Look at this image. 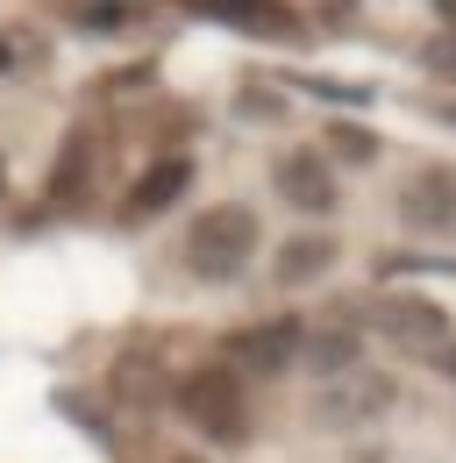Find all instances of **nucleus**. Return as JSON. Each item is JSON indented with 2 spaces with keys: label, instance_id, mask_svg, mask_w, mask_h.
I'll use <instances>...</instances> for the list:
<instances>
[{
  "label": "nucleus",
  "instance_id": "nucleus-3",
  "mask_svg": "<svg viewBox=\"0 0 456 463\" xmlns=\"http://www.w3.org/2000/svg\"><path fill=\"white\" fill-rule=\"evenodd\" d=\"M399 214L413 229H456V172L450 165H421L399 185Z\"/></svg>",
  "mask_w": 456,
  "mask_h": 463
},
{
  "label": "nucleus",
  "instance_id": "nucleus-7",
  "mask_svg": "<svg viewBox=\"0 0 456 463\" xmlns=\"http://www.w3.org/2000/svg\"><path fill=\"white\" fill-rule=\"evenodd\" d=\"M185 185H193V165L185 157H157L150 172H143V185L128 193V214L143 222V214H165L171 200H185Z\"/></svg>",
  "mask_w": 456,
  "mask_h": 463
},
{
  "label": "nucleus",
  "instance_id": "nucleus-13",
  "mask_svg": "<svg viewBox=\"0 0 456 463\" xmlns=\"http://www.w3.org/2000/svg\"><path fill=\"white\" fill-rule=\"evenodd\" d=\"M128 14H136L128 0H93V7H86V22H93V29H121Z\"/></svg>",
  "mask_w": 456,
  "mask_h": 463
},
{
  "label": "nucleus",
  "instance_id": "nucleus-1",
  "mask_svg": "<svg viewBox=\"0 0 456 463\" xmlns=\"http://www.w3.org/2000/svg\"><path fill=\"white\" fill-rule=\"evenodd\" d=\"M257 257V214L250 207H207L193 235H185V264L193 279L222 286V279H242V264Z\"/></svg>",
  "mask_w": 456,
  "mask_h": 463
},
{
  "label": "nucleus",
  "instance_id": "nucleus-11",
  "mask_svg": "<svg viewBox=\"0 0 456 463\" xmlns=\"http://www.w3.org/2000/svg\"><path fill=\"white\" fill-rule=\"evenodd\" d=\"M43 64V36L29 22H0V79H22Z\"/></svg>",
  "mask_w": 456,
  "mask_h": 463
},
{
  "label": "nucleus",
  "instance_id": "nucleus-4",
  "mask_svg": "<svg viewBox=\"0 0 456 463\" xmlns=\"http://www.w3.org/2000/svg\"><path fill=\"white\" fill-rule=\"evenodd\" d=\"M279 193L299 214H328L336 207V165L321 150H292V157H279Z\"/></svg>",
  "mask_w": 456,
  "mask_h": 463
},
{
  "label": "nucleus",
  "instance_id": "nucleus-8",
  "mask_svg": "<svg viewBox=\"0 0 456 463\" xmlns=\"http://www.w3.org/2000/svg\"><path fill=\"white\" fill-rule=\"evenodd\" d=\"M328 264H336V242H328V235H292L271 271H279V286H307V279H321Z\"/></svg>",
  "mask_w": 456,
  "mask_h": 463
},
{
  "label": "nucleus",
  "instance_id": "nucleus-5",
  "mask_svg": "<svg viewBox=\"0 0 456 463\" xmlns=\"http://www.w3.org/2000/svg\"><path fill=\"white\" fill-rule=\"evenodd\" d=\"M299 335H307L299 321H257L228 343V371H285L299 356Z\"/></svg>",
  "mask_w": 456,
  "mask_h": 463
},
{
  "label": "nucleus",
  "instance_id": "nucleus-18",
  "mask_svg": "<svg viewBox=\"0 0 456 463\" xmlns=\"http://www.w3.org/2000/svg\"><path fill=\"white\" fill-rule=\"evenodd\" d=\"M185 463H193V457H185Z\"/></svg>",
  "mask_w": 456,
  "mask_h": 463
},
{
  "label": "nucleus",
  "instance_id": "nucleus-2",
  "mask_svg": "<svg viewBox=\"0 0 456 463\" xmlns=\"http://www.w3.org/2000/svg\"><path fill=\"white\" fill-rule=\"evenodd\" d=\"M178 413L200 428V435H214V442H242V428H250V413H242V378L214 364V371H193L185 385H178Z\"/></svg>",
  "mask_w": 456,
  "mask_h": 463
},
{
  "label": "nucleus",
  "instance_id": "nucleus-6",
  "mask_svg": "<svg viewBox=\"0 0 456 463\" xmlns=\"http://www.w3.org/2000/svg\"><path fill=\"white\" fill-rule=\"evenodd\" d=\"M378 328L393 343H442L450 335V314L435 299H421V292H385L378 299Z\"/></svg>",
  "mask_w": 456,
  "mask_h": 463
},
{
  "label": "nucleus",
  "instance_id": "nucleus-14",
  "mask_svg": "<svg viewBox=\"0 0 456 463\" xmlns=\"http://www.w3.org/2000/svg\"><path fill=\"white\" fill-rule=\"evenodd\" d=\"M428 64H435V71H442V79H456V36H442V43H435V51H428Z\"/></svg>",
  "mask_w": 456,
  "mask_h": 463
},
{
  "label": "nucleus",
  "instance_id": "nucleus-12",
  "mask_svg": "<svg viewBox=\"0 0 456 463\" xmlns=\"http://www.w3.org/2000/svg\"><path fill=\"white\" fill-rule=\"evenodd\" d=\"M328 150L349 157V165H371V157H378V136H371V128H356V121H336V128H328Z\"/></svg>",
  "mask_w": 456,
  "mask_h": 463
},
{
  "label": "nucleus",
  "instance_id": "nucleus-9",
  "mask_svg": "<svg viewBox=\"0 0 456 463\" xmlns=\"http://www.w3.org/2000/svg\"><path fill=\"white\" fill-rule=\"evenodd\" d=\"M393 406V385L385 378H349L321 400V420H364V413H385Z\"/></svg>",
  "mask_w": 456,
  "mask_h": 463
},
{
  "label": "nucleus",
  "instance_id": "nucleus-10",
  "mask_svg": "<svg viewBox=\"0 0 456 463\" xmlns=\"http://www.w3.org/2000/svg\"><path fill=\"white\" fill-rule=\"evenodd\" d=\"M299 356H307L314 378H342V371H356V335L349 328H321L314 343H299Z\"/></svg>",
  "mask_w": 456,
  "mask_h": 463
},
{
  "label": "nucleus",
  "instance_id": "nucleus-17",
  "mask_svg": "<svg viewBox=\"0 0 456 463\" xmlns=\"http://www.w3.org/2000/svg\"><path fill=\"white\" fill-rule=\"evenodd\" d=\"M0 185H7V157H0Z\"/></svg>",
  "mask_w": 456,
  "mask_h": 463
},
{
  "label": "nucleus",
  "instance_id": "nucleus-16",
  "mask_svg": "<svg viewBox=\"0 0 456 463\" xmlns=\"http://www.w3.org/2000/svg\"><path fill=\"white\" fill-rule=\"evenodd\" d=\"M442 14H450V22H456V0H442Z\"/></svg>",
  "mask_w": 456,
  "mask_h": 463
},
{
  "label": "nucleus",
  "instance_id": "nucleus-15",
  "mask_svg": "<svg viewBox=\"0 0 456 463\" xmlns=\"http://www.w3.org/2000/svg\"><path fill=\"white\" fill-rule=\"evenodd\" d=\"M442 364H450V378H456V343H450V356H442Z\"/></svg>",
  "mask_w": 456,
  "mask_h": 463
}]
</instances>
